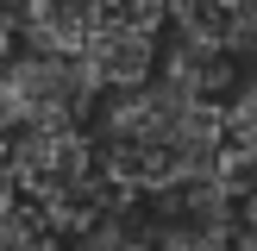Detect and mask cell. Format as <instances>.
Listing matches in <instances>:
<instances>
[{"label": "cell", "instance_id": "obj_1", "mask_svg": "<svg viewBox=\"0 0 257 251\" xmlns=\"http://www.w3.org/2000/svg\"><path fill=\"white\" fill-rule=\"evenodd\" d=\"M107 107L94 113V151L100 176L119 188H176V182H201L220 170V100L195 94L182 82H132V88H107Z\"/></svg>", "mask_w": 257, "mask_h": 251}, {"label": "cell", "instance_id": "obj_2", "mask_svg": "<svg viewBox=\"0 0 257 251\" xmlns=\"http://www.w3.org/2000/svg\"><path fill=\"white\" fill-rule=\"evenodd\" d=\"M7 182L13 195H25L38 207V220L50 232H75L82 220H94L113 201V182L100 176L94 151L75 126H13L7 138Z\"/></svg>", "mask_w": 257, "mask_h": 251}, {"label": "cell", "instance_id": "obj_3", "mask_svg": "<svg viewBox=\"0 0 257 251\" xmlns=\"http://www.w3.org/2000/svg\"><path fill=\"white\" fill-rule=\"evenodd\" d=\"M88 94H94V82H88L75 50L32 44L25 57L0 63V132H13V126H75Z\"/></svg>", "mask_w": 257, "mask_h": 251}, {"label": "cell", "instance_id": "obj_4", "mask_svg": "<svg viewBox=\"0 0 257 251\" xmlns=\"http://www.w3.org/2000/svg\"><path fill=\"white\" fill-rule=\"evenodd\" d=\"M75 57L94 88H132L157 63V19H100L75 44Z\"/></svg>", "mask_w": 257, "mask_h": 251}, {"label": "cell", "instance_id": "obj_5", "mask_svg": "<svg viewBox=\"0 0 257 251\" xmlns=\"http://www.w3.org/2000/svg\"><path fill=\"white\" fill-rule=\"evenodd\" d=\"M220 182L226 188H257V75L232 88V107H220Z\"/></svg>", "mask_w": 257, "mask_h": 251}, {"label": "cell", "instance_id": "obj_6", "mask_svg": "<svg viewBox=\"0 0 257 251\" xmlns=\"http://www.w3.org/2000/svg\"><path fill=\"white\" fill-rule=\"evenodd\" d=\"M163 75L182 82V88H195V94H213V100H220L226 88H232V57H226V44H213V38L176 32L170 57H163Z\"/></svg>", "mask_w": 257, "mask_h": 251}, {"label": "cell", "instance_id": "obj_7", "mask_svg": "<svg viewBox=\"0 0 257 251\" xmlns=\"http://www.w3.org/2000/svg\"><path fill=\"white\" fill-rule=\"evenodd\" d=\"M0 251H57L50 226L38 220V213H25V207H19V195L0 201Z\"/></svg>", "mask_w": 257, "mask_h": 251}, {"label": "cell", "instance_id": "obj_8", "mask_svg": "<svg viewBox=\"0 0 257 251\" xmlns=\"http://www.w3.org/2000/svg\"><path fill=\"white\" fill-rule=\"evenodd\" d=\"M220 44H226V57H257V0L220 7Z\"/></svg>", "mask_w": 257, "mask_h": 251}, {"label": "cell", "instance_id": "obj_9", "mask_svg": "<svg viewBox=\"0 0 257 251\" xmlns=\"http://www.w3.org/2000/svg\"><path fill=\"white\" fill-rule=\"evenodd\" d=\"M226 251H257V195H251V207L232 220V238H226Z\"/></svg>", "mask_w": 257, "mask_h": 251}, {"label": "cell", "instance_id": "obj_10", "mask_svg": "<svg viewBox=\"0 0 257 251\" xmlns=\"http://www.w3.org/2000/svg\"><path fill=\"white\" fill-rule=\"evenodd\" d=\"M0 201H13V182H7V132H0Z\"/></svg>", "mask_w": 257, "mask_h": 251}]
</instances>
